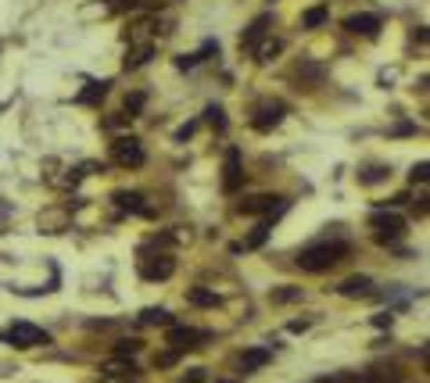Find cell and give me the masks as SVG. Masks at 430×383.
Returning a JSON list of instances; mask_svg holds the SVG:
<instances>
[{"mask_svg": "<svg viewBox=\"0 0 430 383\" xmlns=\"http://www.w3.org/2000/svg\"><path fill=\"white\" fill-rule=\"evenodd\" d=\"M208 333H201V330H190V326H172L169 330V344H172V351H190V347H201L197 340H204Z\"/></svg>", "mask_w": 430, "mask_h": 383, "instance_id": "obj_9", "label": "cell"}, {"mask_svg": "<svg viewBox=\"0 0 430 383\" xmlns=\"http://www.w3.org/2000/svg\"><path fill=\"white\" fill-rule=\"evenodd\" d=\"M337 294H345V298H370L373 294V279L370 276H348L341 286H337Z\"/></svg>", "mask_w": 430, "mask_h": 383, "instance_id": "obj_12", "label": "cell"}, {"mask_svg": "<svg viewBox=\"0 0 430 383\" xmlns=\"http://www.w3.org/2000/svg\"><path fill=\"white\" fill-rule=\"evenodd\" d=\"M140 323H144V326H169L172 315H169L165 308H144V312H140Z\"/></svg>", "mask_w": 430, "mask_h": 383, "instance_id": "obj_18", "label": "cell"}, {"mask_svg": "<svg viewBox=\"0 0 430 383\" xmlns=\"http://www.w3.org/2000/svg\"><path fill=\"white\" fill-rule=\"evenodd\" d=\"M108 86H111V83H90V86L79 93V104H97V101H104V97H108Z\"/></svg>", "mask_w": 430, "mask_h": 383, "instance_id": "obj_17", "label": "cell"}, {"mask_svg": "<svg viewBox=\"0 0 430 383\" xmlns=\"http://www.w3.org/2000/svg\"><path fill=\"white\" fill-rule=\"evenodd\" d=\"M240 215H265V222H272L276 215L287 211V197H276V194H258V197H248L237 204Z\"/></svg>", "mask_w": 430, "mask_h": 383, "instance_id": "obj_2", "label": "cell"}, {"mask_svg": "<svg viewBox=\"0 0 430 383\" xmlns=\"http://www.w3.org/2000/svg\"><path fill=\"white\" fill-rule=\"evenodd\" d=\"M179 383H204V369H190V372L183 376Z\"/></svg>", "mask_w": 430, "mask_h": 383, "instance_id": "obj_32", "label": "cell"}, {"mask_svg": "<svg viewBox=\"0 0 430 383\" xmlns=\"http://www.w3.org/2000/svg\"><path fill=\"white\" fill-rule=\"evenodd\" d=\"M370 226L377 230V240L380 244H391L405 233V218L398 215V211H373L370 215Z\"/></svg>", "mask_w": 430, "mask_h": 383, "instance_id": "obj_3", "label": "cell"}, {"mask_svg": "<svg viewBox=\"0 0 430 383\" xmlns=\"http://www.w3.org/2000/svg\"><path fill=\"white\" fill-rule=\"evenodd\" d=\"M176 358H179V351H162V355H155V365L169 369V365H176Z\"/></svg>", "mask_w": 430, "mask_h": 383, "instance_id": "obj_26", "label": "cell"}, {"mask_svg": "<svg viewBox=\"0 0 430 383\" xmlns=\"http://www.w3.org/2000/svg\"><path fill=\"white\" fill-rule=\"evenodd\" d=\"M204 118H208L219 133L226 130V115H223V108H219V104H208V108H204Z\"/></svg>", "mask_w": 430, "mask_h": 383, "instance_id": "obj_22", "label": "cell"}, {"mask_svg": "<svg viewBox=\"0 0 430 383\" xmlns=\"http://www.w3.org/2000/svg\"><path fill=\"white\" fill-rule=\"evenodd\" d=\"M426 172H430V165H426V162H419V165H412L409 179H412V183H426Z\"/></svg>", "mask_w": 430, "mask_h": 383, "instance_id": "obj_27", "label": "cell"}, {"mask_svg": "<svg viewBox=\"0 0 430 383\" xmlns=\"http://www.w3.org/2000/svg\"><path fill=\"white\" fill-rule=\"evenodd\" d=\"M269 358H272L269 347H251V351H244V355L237 358V365H240V372H255V369H262Z\"/></svg>", "mask_w": 430, "mask_h": 383, "instance_id": "obj_13", "label": "cell"}, {"mask_svg": "<svg viewBox=\"0 0 430 383\" xmlns=\"http://www.w3.org/2000/svg\"><path fill=\"white\" fill-rule=\"evenodd\" d=\"M176 272V258L172 254H155V258H140V276L144 279H169Z\"/></svg>", "mask_w": 430, "mask_h": 383, "instance_id": "obj_7", "label": "cell"}, {"mask_svg": "<svg viewBox=\"0 0 430 383\" xmlns=\"http://www.w3.org/2000/svg\"><path fill=\"white\" fill-rule=\"evenodd\" d=\"M194 130H197V122H187V125H179V130H176V140H187V137H194Z\"/></svg>", "mask_w": 430, "mask_h": 383, "instance_id": "obj_31", "label": "cell"}, {"mask_svg": "<svg viewBox=\"0 0 430 383\" xmlns=\"http://www.w3.org/2000/svg\"><path fill=\"white\" fill-rule=\"evenodd\" d=\"M265 237H269V222H258V226L244 237V244H237V251L244 247V251H255V247H262L265 244Z\"/></svg>", "mask_w": 430, "mask_h": 383, "instance_id": "obj_16", "label": "cell"}, {"mask_svg": "<svg viewBox=\"0 0 430 383\" xmlns=\"http://www.w3.org/2000/svg\"><path fill=\"white\" fill-rule=\"evenodd\" d=\"M384 179H391V169H387V165H370V169L359 172V183H362V186H377V183H384Z\"/></svg>", "mask_w": 430, "mask_h": 383, "instance_id": "obj_15", "label": "cell"}, {"mask_svg": "<svg viewBox=\"0 0 430 383\" xmlns=\"http://www.w3.org/2000/svg\"><path fill=\"white\" fill-rule=\"evenodd\" d=\"M104 372H108V376H126V379H130V376H137V365L118 358V362H108V365H104Z\"/></svg>", "mask_w": 430, "mask_h": 383, "instance_id": "obj_20", "label": "cell"}, {"mask_svg": "<svg viewBox=\"0 0 430 383\" xmlns=\"http://www.w3.org/2000/svg\"><path fill=\"white\" fill-rule=\"evenodd\" d=\"M4 340H11L15 347H40V344H50V333L47 330H40V326H33V323H15L8 333H4Z\"/></svg>", "mask_w": 430, "mask_h": 383, "instance_id": "obj_5", "label": "cell"}, {"mask_svg": "<svg viewBox=\"0 0 430 383\" xmlns=\"http://www.w3.org/2000/svg\"><path fill=\"white\" fill-rule=\"evenodd\" d=\"M187 301L197 305V308H215V305H219V298H215L211 291H201V286H194V291L187 294Z\"/></svg>", "mask_w": 430, "mask_h": 383, "instance_id": "obj_19", "label": "cell"}, {"mask_svg": "<svg viewBox=\"0 0 430 383\" xmlns=\"http://www.w3.org/2000/svg\"><path fill=\"white\" fill-rule=\"evenodd\" d=\"M326 22V8H312V11H305V29H319Z\"/></svg>", "mask_w": 430, "mask_h": 383, "instance_id": "obj_23", "label": "cell"}, {"mask_svg": "<svg viewBox=\"0 0 430 383\" xmlns=\"http://www.w3.org/2000/svg\"><path fill=\"white\" fill-rule=\"evenodd\" d=\"M298 76H305V79H323V69H319V65H301Z\"/></svg>", "mask_w": 430, "mask_h": 383, "instance_id": "obj_30", "label": "cell"}, {"mask_svg": "<svg viewBox=\"0 0 430 383\" xmlns=\"http://www.w3.org/2000/svg\"><path fill=\"white\" fill-rule=\"evenodd\" d=\"M309 326H312V319H294L287 330H291V333H301V330H309Z\"/></svg>", "mask_w": 430, "mask_h": 383, "instance_id": "obj_33", "label": "cell"}, {"mask_svg": "<svg viewBox=\"0 0 430 383\" xmlns=\"http://www.w3.org/2000/svg\"><path fill=\"white\" fill-rule=\"evenodd\" d=\"M223 383H237V379H223Z\"/></svg>", "mask_w": 430, "mask_h": 383, "instance_id": "obj_34", "label": "cell"}, {"mask_svg": "<svg viewBox=\"0 0 430 383\" xmlns=\"http://www.w3.org/2000/svg\"><path fill=\"white\" fill-rule=\"evenodd\" d=\"M280 50H284V43H280V40H272V43H262V47H255L258 61H272V54H280Z\"/></svg>", "mask_w": 430, "mask_h": 383, "instance_id": "obj_24", "label": "cell"}, {"mask_svg": "<svg viewBox=\"0 0 430 383\" xmlns=\"http://www.w3.org/2000/svg\"><path fill=\"white\" fill-rule=\"evenodd\" d=\"M140 108H144V93H133V97H126V111H130V118H133Z\"/></svg>", "mask_w": 430, "mask_h": 383, "instance_id": "obj_28", "label": "cell"}, {"mask_svg": "<svg viewBox=\"0 0 430 383\" xmlns=\"http://www.w3.org/2000/svg\"><path fill=\"white\" fill-rule=\"evenodd\" d=\"M137 351H140V340H118V344H115V355H118V358L137 355Z\"/></svg>", "mask_w": 430, "mask_h": 383, "instance_id": "obj_25", "label": "cell"}, {"mask_svg": "<svg viewBox=\"0 0 430 383\" xmlns=\"http://www.w3.org/2000/svg\"><path fill=\"white\" fill-rule=\"evenodd\" d=\"M348 244L345 240H319V244H309V247H301L298 251V265L305 272H326L333 269L337 262H345L348 258Z\"/></svg>", "mask_w": 430, "mask_h": 383, "instance_id": "obj_1", "label": "cell"}, {"mask_svg": "<svg viewBox=\"0 0 430 383\" xmlns=\"http://www.w3.org/2000/svg\"><path fill=\"white\" fill-rule=\"evenodd\" d=\"M284 115H287V104L284 101H262L255 108V115H251V125H255L258 133H269V130H276V125L284 122Z\"/></svg>", "mask_w": 430, "mask_h": 383, "instance_id": "obj_6", "label": "cell"}, {"mask_svg": "<svg viewBox=\"0 0 430 383\" xmlns=\"http://www.w3.org/2000/svg\"><path fill=\"white\" fill-rule=\"evenodd\" d=\"M194 65H197V54H179V57H176V69H183V72L194 69Z\"/></svg>", "mask_w": 430, "mask_h": 383, "instance_id": "obj_29", "label": "cell"}, {"mask_svg": "<svg viewBox=\"0 0 430 383\" xmlns=\"http://www.w3.org/2000/svg\"><path fill=\"white\" fill-rule=\"evenodd\" d=\"M301 298V286H284V291H272V305H291Z\"/></svg>", "mask_w": 430, "mask_h": 383, "instance_id": "obj_21", "label": "cell"}, {"mask_svg": "<svg viewBox=\"0 0 430 383\" xmlns=\"http://www.w3.org/2000/svg\"><path fill=\"white\" fill-rule=\"evenodd\" d=\"M265 29H269V15H258L248 29H244V36H240V50H251V54H255V47L265 40Z\"/></svg>", "mask_w": 430, "mask_h": 383, "instance_id": "obj_10", "label": "cell"}, {"mask_svg": "<svg viewBox=\"0 0 430 383\" xmlns=\"http://www.w3.org/2000/svg\"><path fill=\"white\" fill-rule=\"evenodd\" d=\"M345 29L355 33V36H377L380 33V18L377 15H352V18H345Z\"/></svg>", "mask_w": 430, "mask_h": 383, "instance_id": "obj_11", "label": "cell"}, {"mask_svg": "<svg viewBox=\"0 0 430 383\" xmlns=\"http://www.w3.org/2000/svg\"><path fill=\"white\" fill-rule=\"evenodd\" d=\"M240 179H244L240 151H237V147H230V151H226V162H223V190H226V194H233V190L240 186Z\"/></svg>", "mask_w": 430, "mask_h": 383, "instance_id": "obj_8", "label": "cell"}, {"mask_svg": "<svg viewBox=\"0 0 430 383\" xmlns=\"http://www.w3.org/2000/svg\"><path fill=\"white\" fill-rule=\"evenodd\" d=\"M151 57H155V43H137V47H130L126 61H122V69H126V72H133V69L147 65Z\"/></svg>", "mask_w": 430, "mask_h": 383, "instance_id": "obj_14", "label": "cell"}, {"mask_svg": "<svg viewBox=\"0 0 430 383\" xmlns=\"http://www.w3.org/2000/svg\"><path fill=\"white\" fill-rule=\"evenodd\" d=\"M111 162L122 165V169H137V165H144V147H140V140H133V137H118V140L111 144Z\"/></svg>", "mask_w": 430, "mask_h": 383, "instance_id": "obj_4", "label": "cell"}]
</instances>
